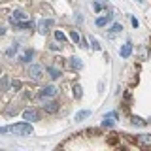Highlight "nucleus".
Returning a JSON list of instances; mask_svg holds the SVG:
<instances>
[{
	"label": "nucleus",
	"instance_id": "obj_1",
	"mask_svg": "<svg viewBox=\"0 0 151 151\" xmlns=\"http://www.w3.org/2000/svg\"><path fill=\"white\" fill-rule=\"evenodd\" d=\"M12 132L15 136H30L34 129H32L30 121H23V123H15V125H12Z\"/></svg>",
	"mask_w": 151,
	"mask_h": 151
},
{
	"label": "nucleus",
	"instance_id": "obj_2",
	"mask_svg": "<svg viewBox=\"0 0 151 151\" xmlns=\"http://www.w3.org/2000/svg\"><path fill=\"white\" fill-rule=\"evenodd\" d=\"M44 66L42 64H28V68H27V76L32 79V81H40L42 79V76H44Z\"/></svg>",
	"mask_w": 151,
	"mask_h": 151
},
{
	"label": "nucleus",
	"instance_id": "obj_3",
	"mask_svg": "<svg viewBox=\"0 0 151 151\" xmlns=\"http://www.w3.org/2000/svg\"><path fill=\"white\" fill-rule=\"evenodd\" d=\"M42 110L45 113H49V115H53V113H57L60 110V104L57 100H53V98H42Z\"/></svg>",
	"mask_w": 151,
	"mask_h": 151
},
{
	"label": "nucleus",
	"instance_id": "obj_4",
	"mask_svg": "<svg viewBox=\"0 0 151 151\" xmlns=\"http://www.w3.org/2000/svg\"><path fill=\"white\" fill-rule=\"evenodd\" d=\"M134 144L142 149H151V134H138L134 138Z\"/></svg>",
	"mask_w": 151,
	"mask_h": 151
},
{
	"label": "nucleus",
	"instance_id": "obj_5",
	"mask_svg": "<svg viewBox=\"0 0 151 151\" xmlns=\"http://www.w3.org/2000/svg\"><path fill=\"white\" fill-rule=\"evenodd\" d=\"M59 94V89L55 85H45L40 93H38V98H55Z\"/></svg>",
	"mask_w": 151,
	"mask_h": 151
},
{
	"label": "nucleus",
	"instance_id": "obj_6",
	"mask_svg": "<svg viewBox=\"0 0 151 151\" xmlns=\"http://www.w3.org/2000/svg\"><path fill=\"white\" fill-rule=\"evenodd\" d=\"M23 119L30 121V123H36V121L42 119V115H40V111H38V110H34V108H28V110L23 111Z\"/></svg>",
	"mask_w": 151,
	"mask_h": 151
},
{
	"label": "nucleus",
	"instance_id": "obj_7",
	"mask_svg": "<svg viewBox=\"0 0 151 151\" xmlns=\"http://www.w3.org/2000/svg\"><path fill=\"white\" fill-rule=\"evenodd\" d=\"M32 59H34V49H32V47H27V49L19 55V63L21 64H30Z\"/></svg>",
	"mask_w": 151,
	"mask_h": 151
},
{
	"label": "nucleus",
	"instance_id": "obj_8",
	"mask_svg": "<svg viewBox=\"0 0 151 151\" xmlns=\"http://www.w3.org/2000/svg\"><path fill=\"white\" fill-rule=\"evenodd\" d=\"M53 27V19H42L40 23H38V32H40V34H47V32H49V28Z\"/></svg>",
	"mask_w": 151,
	"mask_h": 151
},
{
	"label": "nucleus",
	"instance_id": "obj_9",
	"mask_svg": "<svg viewBox=\"0 0 151 151\" xmlns=\"http://www.w3.org/2000/svg\"><path fill=\"white\" fill-rule=\"evenodd\" d=\"M28 15L25 12H21V9H15V12L12 13V15H9V23H12V25H15V23H19V21H25Z\"/></svg>",
	"mask_w": 151,
	"mask_h": 151
},
{
	"label": "nucleus",
	"instance_id": "obj_10",
	"mask_svg": "<svg viewBox=\"0 0 151 151\" xmlns=\"http://www.w3.org/2000/svg\"><path fill=\"white\" fill-rule=\"evenodd\" d=\"M68 66H70V70L79 72V70L83 68V63H81V59H78V57H70V59H68Z\"/></svg>",
	"mask_w": 151,
	"mask_h": 151
},
{
	"label": "nucleus",
	"instance_id": "obj_11",
	"mask_svg": "<svg viewBox=\"0 0 151 151\" xmlns=\"http://www.w3.org/2000/svg\"><path fill=\"white\" fill-rule=\"evenodd\" d=\"M45 72L49 74V78H51V79H59L60 76H63V70H60L59 66H47Z\"/></svg>",
	"mask_w": 151,
	"mask_h": 151
},
{
	"label": "nucleus",
	"instance_id": "obj_12",
	"mask_svg": "<svg viewBox=\"0 0 151 151\" xmlns=\"http://www.w3.org/2000/svg\"><path fill=\"white\" fill-rule=\"evenodd\" d=\"M119 55L123 57V59H129V57L132 55V44H130V42H127V44H123V45H121Z\"/></svg>",
	"mask_w": 151,
	"mask_h": 151
},
{
	"label": "nucleus",
	"instance_id": "obj_13",
	"mask_svg": "<svg viewBox=\"0 0 151 151\" xmlns=\"http://www.w3.org/2000/svg\"><path fill=\"white\" fill-rule=\"evenodd\" d=\"M23 89L21 79H9V93H19Z\"/></svg>",
	"mask_w": 151,
	"mask_h": 151
},
{
	"label": "nucleus",
	"instance_id": "obj_14",
	"mask_svg": "<svg viewBox=\"0 0 151 151\" xmlns=\"http://www.w3.org/2000/svg\"><path fill=\"white\" fill-rule=\"evenodd\" d=\"M15 28H19V30H23V28H30V30H32V28H34V21H32V19H30V21H27V19H25V21H19V23H15Z\"/></svg>",
	"mask_w": 151,
	"mask_h": 151
},
{
	"label": "nucleus",
	"instance_id": "obj_15",
	"mask_svg": "<svg viewBox=\"0 0 151 151\" xmlns=\"http://www.w3.org/2000/svg\"><path fill=\"white\" fill-rule=\"evenodd\" d=\"M111 17H113L111 13H110V15H102V17H96V21H94V23H96V27H100V28H102V27H106L108 23L111 21Z\"/></svg>",
	"mask_w": 151,
	"mask_h": 151
},
{
	"label": "nucleus",
	"instance_id": "obj_16",
	"mask_svg": "<svg viewBox=\"0 0 151 151\" xmlns=\"http://www.w3.org/2000/svg\"><path fill=\"white\" fill-rule=\"evenodd\" d=\"M121 30H123V27L119 25V23H115V25H111V27H110V30H108V38H113L115 34H119Z\"/></svg>",
	"mask_w": 151,
	"mask_h": 151
},
{
	"label": "nucleus",
	"instance_id": "obj_17",
	"mask_svg": "<svg viewBox=\"0 0 151 151\" xmlns=\"http://www.w3.org/2000/svg\"><path fill=\"white\" fill-rule=\"evenodd\" d=\"M0 91L2 93L9 91V78L8 76H2V78H0Z\"/></svg>",
	"mask_w": 151,
	"mask_h": 151
},
{
	"label": "nucleus",
	"instance_id": "obj_18",
	"mask_svg": "<svg viewBox=\"0 0 151 151\" xmlns=\"http://www.w3.org/2000/svg\"><path fill=\"white\" fill-rule=\"evenodd\" d=\"M130 123H132L134 127H140V129L147 125V121H144V119H142V117H138V115H132V117H130Z\"/></svg>",
	"mask_w": 151,
	"mask_h": 151
},
{
	"label": "nucleus",
	"instance_id": "obj_19",
	"mask_svg": "<svg viewBox=\"0 0 151 151\" xmlns=\"http://www.w3.org/2000/svg\"><path fill=\"white\" fill-rule=\"evenodd\" d=\"M72 93H74V98H76V100H79V98L83 96L81 85H79V83H74V87H72Z\"/></svg>",
	"mask_w": 151,
	"mask_h": 151
},
{
	"label": "nucleus",
	"instance_id": "obj_20",
	"mask_svg": "<svg viewBox=\"0 0 151 151\" xmlns=\"http://www.w3.org/2000/svg\"><path fill=\"white\" fill-rule=\"evenodd\" d=\"M17 51H19V44H13L9 49H6V57H9V59H13V57L17 55Z\"/></svg>",
	"mask_w": 151,
	"mask_h": 151
},
{
	"label": "nucleus",
	"instance_id": "obj_21",
	"mask_svg": "<svg viewBox=\"0 0 151 151\" xmlns=\"http://www.w3.org/2000/svg\"><path fill=\"white\" fill-rule=\"evenodd\" d=\"M89 115H91V110H81V111L76 113V121H83V119H87Z\"/></svg>",
	"mask_w": 151,
	"mask_h": 151
},
{
	"label": "nucleus",
	"instance_id": "obj_22",
	"mask_svg": "<svg viewBox=\"0 0 151 151\" xmlns=\"http://www.w3.org/2000/svg\"><path fill=\"white\" fill-rule=\"evenodd\" d=\"M113 123H115V119L110 117V115H106V117H104V121H102V127H104V129H111Z\"/></svg>",
	"mask_w": 151,
	"mask_h": 151
},
{
	"label": "nucleus",
	"instance_id": "obj_23",
	"mask_svg": "<svg viewBox=\"0 0 151 151\" xmlns=\"http://www.w3.org/2000/svg\"><path fill=\"white\" fill-rule=\"evenodd\" d=\"M55 40L60 42V44H66V40H68V38H66V34H64L63 30H55Z\"/></svg>",
	"mask_w": 151,
	"mask_h": 151
},
{
	"label": "nucleus",
	"instance_id": "obj_24",
	"mask_svg": "<svg viewBox=\"0 0 151 151\" xmlns=\"http://www.w3.org/2000/svg\"><path fill=\"white\" fill-rule=\"evenodd\" d=\"M15 113H19V108L15 106V104H9V106L6 108V115H15Z\"/></svg>",
	"mask_w": 151,
	"mask_h": 151
},
{
	"label": "nucleus",
	"instance_id": "obj_25",
	"mask_svg": "<svg viewBox=\"0 0 151 151\" xmlns=\"http://www.w3.org/2000/svg\"><path fill=\"white\" fill-rule=\"evenodd\" d=\"M89 44H91V47H93L94 51H100V49H102V47H100V44L96 42V38H94V36H91V38H89Z\"/></svg>",
	"mask_w": 151,
	"mask_h": 151
},
{
	"label": "nucleus",
	"instance_id": "obj_26",
	"mask_svg": "<svg viewBox=\"0 0 151 151\" xmlns=\"http://www.w3.org/2000/svg\"><path fill=\"white\" fill-rule=\"evenodd\" d=\"M70 40H72L74 44H79V40H81V38H79V32L78 30H72V32H70Z\"/></svg>",
	"mask_w": 151,
	"mask_h": 151
},
{
	"label": "nucleus",
	"instance_id": "obj_27",
	"mask_svg": "<svg viewBox=\"0 0 151 151\" xmlns=\"http://www.w3.org/2000/svg\"><path fill=\"white\" fill-rule=\"evenodd\" d=\"M93 8H94V12H102V9L106 8V6H102L100 2H96V0H94V2H93Z\"/></svg>",
	"mask_w": 151,
	"mask_h": 151
},
{
	"label": "nucleus",
	"instance_id": "obj_28",
	"mask_svg": "<svg viewBox=\"0 0 151 151\" xmlns=\"http://www.w3.org/2000/svg\"><path fill=\"white\" fill-rule=\"evenodd\" d=\"M12 132V127H0V134H8Z\"/></svg>",
	"mask_w": 151,
	"mask_h": 151
},
{
	"label": "nucleus",
	"instance_id": "obj_29",
	"mask_svg": "<svg viewBox=\"0 0 151 151\" xmlns=\"http://www.w3.org/2000/svg\"><path fill=\"white\" fill-rule=\"evenodd\" d=\"M79 45H81L83 49H89V42L87 40H79Z\"/></svg>",
	"mask_w": 151,
	"mask_h": 151
},
{
	"label": "nucleus",
	"instance_id": "obj_30",
	"mask_svg": "<svg viewBox=\"0 0 151 151\" xmlns=\"http://www.w3.org/2000/svg\"><path fill=\"white\" fill-rule=\"evenodd\" d=\"M130 23H132V27H134V28H138V25H140V23H138V19H136V17H130Z\"/></svg>",
	"mask_w": 151,
	"mask_h": 151
},
{
	"label": "nucleus",
	"instance_id": "obj_31",
	"mask_svg": "<svg viewBox=\"0 0 151 151\" xmlns=\"http://www.w3.org/2000/svg\"><path fill=\"white\" fill-rule=\"evenodd\" d=\"M49 49H51V51H59V49H60V45H57V44H49Z\"/></svg>",
	"mask_w": 151,
	"mask_h": 151
},
{
	"label": "nucleus",
	"instance_id": "obj_32",
	"mask_svg": "<svg viewBox=\"0 0 151 151\" xmlns=\"http://www.w3.org/2000/svg\"><path fill=\"white\" fill-rule=\"evenodd\" d=\"M4 34H6V27L0 25V36H4Z\"/></svg>",
	"mask_w": 151,
	"mask_h": 151
},
{
	"label": "nucleus",
	"instance_id": "obj_33",
	"mask_svg": "<svg viewBox=\"0 0 151 151\" xmlns=\"http://www.w3.org/2000/svg\"><path fill=\"white\" fill-rule=\"evenodd\" d=\"M96 2H100L102 6H106V4H108V0H96Z\"/></svg>",
	"mask_w": 151,
	"mask_h": 151
},
{
	"label": "nucleus",
	"instance_id": "obj_34",
	"mask_svg": "<svg viewBox=\"0 0 151 151\" xmlns=\"http://www.w3.org/2000/svg\"><path fill=\"white\" fill-rule=\"evenodd\" d=\"M136 2H140V4H144V0H136Z\"/></svg>",
	"mask_w": 151,
	"mask_h": 151
}]
</instances>
